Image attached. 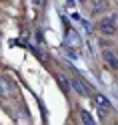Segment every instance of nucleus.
Returning a JSON list of instances; mask_svg holds the SVG:
<instances>
[{"label": "nucleus", "mask_w": 118, "mask_h": 125, "mask_svg": "<svg viewBox=\"0 0 118 125\" xmlns=\"http://www.w3.org/2000/svg\"><path fill=\"white\" fill-rule=\"evenodd\" d=\"M96 28L100 30V34H104V36H114L118 32V14H106L104 18H100L98 20V24Z\"/></svg>", "instance_id": "1"}, {"label": "nucleus", "mask_w": 118, "mask_h": 125, "mask_svg": "<svg viewBox=\"0 0 118 125\" xmlns=\"http://www.w3.org/2000/svg\"><path fill=\"white\" fill-rule=\"evenodd\" d=\"M70 85H72V89L78 93L80 97H90V93H92V87H88L86 83H82L80 79H76V77H72L70 79Z\"/></svg>", "instance_id": "2"}, {"label": "nucleus", "mask_w": 118, "mask_h": 125, "mask_svg": "<svg viewBox=\"0 0 118 125\" xmlns=\"http://www.w3.org/2000/svg\"><path fill=\"white\" fill-rule=\"evenodd\" d=\"M108 0H90V12L92 14H104L108 12Z\"/></svg>", "instance_id": "3"}, {"label": "nucleus", "mask_w": 118, "mask_h": 125, "mask_svg": "<svg viewBox=\"0 0 118 125\" xmlns=\"http://www.w3.org/2000/svg\"><path fill=\"white\" fill-rule=\"evenodd\" d=\"M102 59H104V62L112 69V71H118V54L114 51H110V49L104 51V52H102Z\"/></svg>", "instance_id": "4"}, {"label": "nucleus", "mask_w": 118, "mask_h": 125, "mask_svg": "<svg viewBox=\"0 0 118 125\" xmlns=\"http://www.w3.org/2000/svg\"><path fill=\"white\" fill-rule=\"evenodd\" d=\"M78 46V44H80V36H78L76 32H74V30H66V46Z\"/></svg>", "instance_id": "5"}, {"label": "nucleus", "mask_w": 118, "mask_h": 125, "mask_svg": "<svg viewBox=\"0 0 118 125\" xmlns=\"http://www.w3.org/2000/svg\"><path fill=\"white\" fill-rule=\"evenodd\" d=\"M56 81H58V85H60V89L64 91V93H68L70 89H72V85H70V81H68V79H66V77L62 75V73H58V75H56Z\"/></svg>", "instance_id": "6"}, {"label": "nucleus", "mask_w": 118, "mask_h": 125, "mask_svg": "<svg viewBox=\"0 0 118 125\" xmlns=\"http://www.w3.org/2000/svg\"><path fill=\"white\" fill-rule=\"evenodd\" d=\"M12 95V87H10V83L8 81H4V79H0V97H10Z\"/></svg>", "instance_id": "7"}, {"label": "nucleus", "mask_w": 118, "mask_h": 125, "mask_svg": "<svg viewBox=\"0 0 118 125\" xmlns=\"http://www.w3.org/2000/svg\"><path fill=\"white\" fill-rule=\"evenodd\" d=\"M94 101H96L98 107H104V109H108V105H110V101H108L104 95H100V93H96V95H94Z\"/></svg>", "instance_id": "8"}, {"label": "nucleus", "mask_w": 118, "mask_h": 125, "mask_svg": "<svg viewBox=\"0 0 118 125\" xmlns=\"http://www.w3.org/2000/svg\"><path fill=\"white\" fill-rule=\"evenodd\" d=\"M80 123H84V125H94L96 121L92 119V115H90L88 111H80Z\"/></svg>", "instance_id": "9"}, {"label": "nucleus", "mask_w": 118, "mask_h": 125, "mask_svg": "<svg viewBox=\"0 0 118 125\" xmlns=\"http://www.w3.org/2000/svg\"><path fill=\"white\" fill-rule=\"evenodd\" d=\"M80 2H86V0H80Z\"/></svg>", "instance_id": "10"}]
</instances>
